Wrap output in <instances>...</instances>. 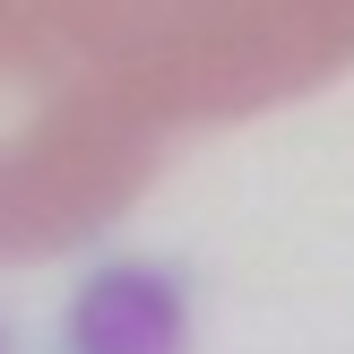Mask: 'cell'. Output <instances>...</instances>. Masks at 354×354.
Returning a JSON list of instances; mask_svg holds the SVG:
<instances>
[{
    "instance_id": "cell-1",
    "label": "cell",
    "mask_w": 354,
    "mask_h": 354,
    "mask_svg": "<svg viewBox=\"0 0 354 354\" xmlns=\"http://www.w3.org/2000/svg\"><path fill=\"white\" fill-rule=\"evenodd\" d=\"M17 17L173 147L354 69V0H17Z\"/></svg>"
},
{
    "instance_id": "cell-2",
    "label": "cell",
    "mask_w": 354,
    "mask_h": 354,
    "mask_svg": "<svg viewBox=\"0 0 354 354\" xmlns=\"http://www.w3.org/2000/svg\"><path fill=\"white\" fill-rule=\"evenodd\" d=\"M165 165L173 138L0 0V259L95 242Z\"/></svg>"
}]
</instances>
